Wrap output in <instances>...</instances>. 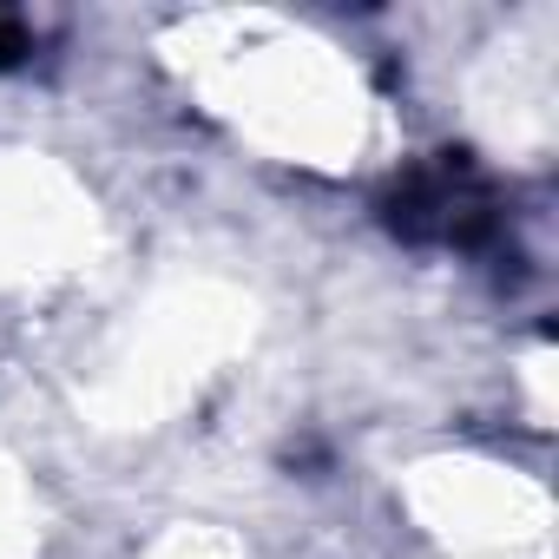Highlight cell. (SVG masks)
Masks as SVG:
<instances>
[{
  "mask_svg": "<svg viewBox=\"0 0 559 559\" xmlns=\"http://www.w3.org/2000/svg\"><path fill=\"white\" fill-rule=\"evenodd\" d=\"M389 224L415 243H441V250H474L493 224H500V198L493 185L467 165V158H421L395 178L389 191Z\"/></svg>",
  "mask_w": 559,
  "mask_h": 559,
  "instance_id": "cell-1",
  "label": "cell"
}]
</instances>
